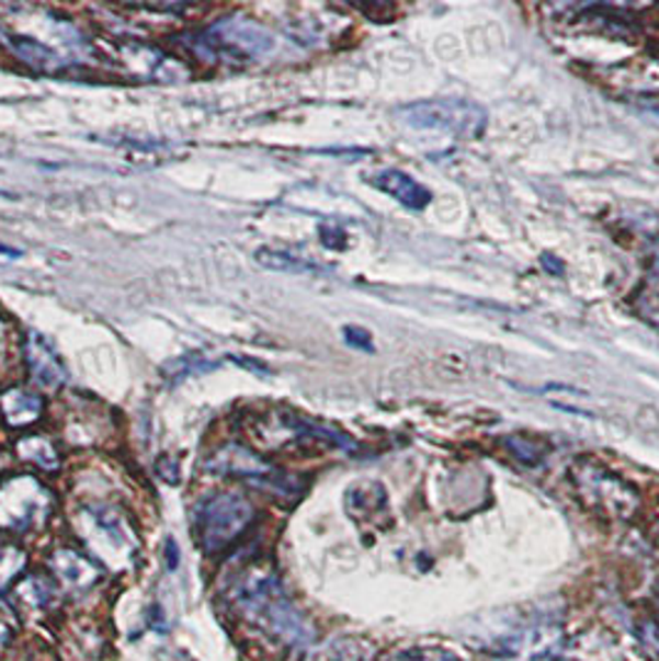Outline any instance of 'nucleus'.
<instances>
[{
    "mask_svg": "<svg viewBox=\"0 0 659 661\" xmlns=\"http://www.w3.org/2000/svg\"><path fill=\"white\" fill-rule=\"evenodd\" d=\"M231 605L238 617L281 647H308L315 629L285 595L281 580L269 568H248L231 584Z\"/></svg>",
    "mask_w": 659,
    "mask_h": 661,
    "instance_id": "obj_1",
    "label": "nucleus"
},
{
    "mask_svg": "<svg viewBox=\"0 0 659 661\" xmlns=\"http://www.w3.org/2000/svg\"><path fill=\"white\" fill-rule=\"evenodd\" d=\"M345 508L352 521L357 523H377L387 515V491L377 481H360L348 488Z\"/></svg>",
    "mask_w": 659,
    "mask_h": 661,
    "instance_id": "obj_11",
    "label": "nucleus"
},
{
    "mask_svg": "<svg viewBox=\"0 0 659 661\" xmlns=\"http://www.w3.org/2000/svg\"><path fill=\"white\" fill-rule=\"evenodd\" d=\"M253 523V505L238 493H214L194 511V538L206 555H218Z\"/></svg>",
    "mask_w": 659,
    "mask_h": 661,
    "instance_id": "obj_4",
    "label": "nucleus"
},
{
    "mask_svg": "<svg viewBox=\"0 0 659 661\" xmlns=\"http://www.w3.org/2000/svg\"><path fill=\"white\" fill-rule=\"evenodd\" d=\"M255 263L269 267V271L279 273H318L320 265L313 263L310 258H303L293 251H281V248H258L255 251Z\"/></svg>",
    "mask_w": 659,
    "mask_h": 661,
    "instance_id": "obj_16",
    "label": "nucleus"
},
{
    "mask_svg": "<svg viewBox=\"0 0 659 661\" xmlns=\"http://www.w3.org/2000/svg\"><path fill=\"white\" fill-rule=\"evenodd\" d=\"M157 471L167 483H179V464L174 461V458L161 456L157 461Z\"/></svg>",
    "mask_w": 659,
    "mask_h": 661,
    "instance_id": "obj_24",
    "label": "nucleus"
},
{
    "mask_svg": "<svg viewBox=\"0 0 659 661\" xmlns=\"http://www.w3.org/2000/svg\"><path fill=\"white\" fill-rule=\"evenodd\" d=\"M476 647L493 661H548L563 647L560 612L543 605L499 619L481 631Z\"/></svg>",
    "mask_w": 659,
    "mask_h": 661,
    "instance_id": "obj_2",
    "label": "nucleus"
},
{
    "mask_svg": "<svg viewBox=\"0 0 659 661\" xmlns=\"http://www.w3.org/2000/svg\"><path fill=\"white\" fill-rule=\"evenodd\" d=\"M370 184L412 210H422L429 206V201H432V191L399 169L377 171V174L370 176Z\"/></svg>",
    "mask_w": 659,
    "mask_h": 661,
    "instance_id": "obj_10",
    "label": "nucleus"
},
{
    "mask_svg": "<svg viewBox=\"0 0 659 661\" xmlns=\"http://www.w3.org/2000/svg\"><path fill=\"white\" fill-rule=\"evenodd\" d=\"M55 511L53 493L35 476H11L0 483V528L25 533Z\"/></svg>",
    "mask_w": 659,
    "mask_h": 661,
    "instance_id": "obj_6",
    "label": "nucleus"
},
{
    "mask_svg": "<svg viewBox=\"0 0 659 661\" xmlns=\"http://www.w3.org/2000/svg\"><path fill=\"white\" fill-rule=\"evenodd\" d=\"M53 570L57 578L65 584H70L75 590H88L94 582L100 580V568L98 562L84 558L78 550H57L53 555Z\"/></svg>",
    "mask_w": 659,
    "mask_h": 661,
    "instance_id": "obj_13",
    "label": "nucleus"
},
{
    "mask_svg": "<svg viewBox=\"0 0 659 661\" xmlns=\"http://www.w3.org/2000/svg\"><path fill=\"white\" fill-rule=\"evenodd\" d=\"M8 47H11L13 55L21 57V60L33 67V70L43 72V75H55L60 72L65 62L63 57L57 55L55 50H50V47L37 43V41H31V37H21V35H8Z\"/></svg>",
    "mask_w": 659,
    "mask_h": 661,
    "instance_id": "obj_15",
    "label": "nucleus"
},
{
    "mask_svg": "<svg viewBox=\"0 0 659 661\" xmlns=\"http://www.w3.org/2000/svg\"><path fill=\"white\" fill-rule=\"evenodd\" d=\"M214 364L206 362L204 357H194V354H189V357H179L177 362H171L169 367L164 369V375L171 379V381H181L186 377H194V375H202V372L212 369Z\"/></svg>",
    "mask_w": 659,
    "mask_h": 661,
    "instance_id": "obj_21",
    "label": "nucleus"
},
{
    "mask_svg": "<svg viewBox=\"0 0 659 661\" xmlns=\"http://www.w3.org/2000/svg\"><path fill=\"white\" fill-rule=\"evenodd\" d=\"M576 483L580 495L595 508L598 513L615 515V518H629L637 511L639 495L633 486L623 478L605 471L603 466L578 464Z\"/></svg>",
    "mask_w": 659,
    "mask_h": 661,
    "instance_id": "obj_8",
    "label": "nucleus"
},
{
    "mask_svg": "<svg viewBox=\"0 0 659 661\" xmlns=\"http://www.w3.org/2000/svg\"><path fill=\"white\" fill-rule=\"evenodd\" d=\"M13 637V625L5 617H0V649H3Z\"/></svg>",
    "mask_w": 659,
    "mask_h": 661,
    "instance_id": "obj_25",
    "label": "nucleus"
},
{
    "mask_svg": "<svg viewBox=\"0 0 659 661\" xmlns=\"http://www.w3.org/2000/svg\"><path fill=\"white\" fill-rule=\"evenodd\" d=\"M275 47V37L261 23L248 18H224L204 31L194 33L191 50L208 62L243 65L269 55Z\"/></svg>",
    "mask_w": 659,
    "mask_h": 661,
    "instance_id": "obj_3",
    "label": "nucleus"
},
{
    "mask_svg": "<svg viewBox=\"0 0 659 661\" xmlns=\"http://www.w3.org/2000/svg\"><path fill=\"white\" fill-rule=\"evenodd\" d=\"M15 595L21 600V605L31 609H47L57 597V588L45 578H25L15 588Z\"/></svg>",
    "mask_w": 659,
    "mask_h": 661,
    "instance_id": "obj_18",
    "label": "nucleus"
},
{
    "mask_svg": "<svg viewBox=\"0 0 659 661\" xmlns=\"http://www.w3.org/2000/svg\"><path fill=\"white\" fill-rule=\"evenodd\" d=\"M45 411V399L37 391H27L23 387H11L0 395V417L8 426L25 429L35 424Z\"/></svg>",
    "mask_w": 659,
    "mask_h": 661,
    "instance_id": "obj_12",
    "label": "nucleus"
},
{
    "mask_svg": "<svg viewBox=\"0 0 659 661\" xmlns=\"http://www.w3.org/2000/svg\"><path fill=\"white\" fill-rule=\"evenodd\" d=\"M0 464H3V454H0Z\"/></svg>",
    "mask_w": 659,
    "mask_h": 661,
    "instance_id": "obj_27",
    "label": "nucleus"
},
{
    "mask_svg": "<svg viewBox=\"0 0 659 661\" xmlns=\"http://www.w3.org/2000/svg\"><path fill=\"white\" fill-rule=\"evenodd\" d=\"M23 352H25V362H27V372L37 387L43 389H57L65 385L68 379V369L60 360V354L47 342L41 332H27V338L23 342Z\"/></svg>",
    "mask_w": 659,
    "mask_h": 661,
    "instance_id": "obj_9",
    "label": "nucleus"
},
{
    "mask_svg": "<svg viewBox=\"0 0 659 661\" xmlns=\"http://www.w3.org/2000/svg\"><path fill=\"white\" fill-rule=\"evenodd\" d=\"M206 468L216 476L241 478V481H248L251 486L263 488V491L275 495L295 498L303 491V483H298V478L279 471V468L271 466L269 461H263V458L255 452H251V448L238 444H228L224 448H218V452L208 458Z\"/></svg>",
    "mask_w": 659,
    "mask_h": 661,
    "instance_id": "obj_7",
    "label": "nucleus"
},
{
    "mask_svg": "<svg viewBox=\"0 0 659 661\" xmlns=\"http://www.w3.org/2000/svg\"><path fill=\"white\" fill-rule=\"evenodd\" d=\"M505 446H509L511 454L523 464H538L541 458L546 456V444L529 436H509L505 438Z\"/></svg>",
    "mask_w": 659,
    "mask_h": 661,
    "instance_id": "obj_20",
    "label": "nucleus"
},
{
    "mask_svg": "<svg viewBox=\"0 0 659 661\" xmlns=\"http://www.w3.org/2000/svg\"><path fill=\"white\" fill-rule=\"evenodd\" d=\"M303 661H375V645L360 637H336L313 647Z\"/></svg>",
    "mask_w": 659,
    "mask_h": 661,
    "instance_id": "obj_14",
    "label": "nucleus"
},
{
    "mask_svg": "<svg viewBox=\"0 0 659 661\" xmlns=\"http://www.w3.org/2000/svg\"><path fill=\"white\" fill-rule=\"evenodd\" d=\"M18 255H21V251H15V248H8V246L0 243V258H11V261H13V258H18Z\"/></svg>",
    "mask_w": 659,
    "mask_h": 661,
    "instance_id": "obj_26",
    "label": "nucleus"
},
{
    "mask_svg": "<svg viewBox=\"0 0 659 661\" xmlns=\"http://www.w3.org/2000/svg\"><path fill=\"white\" fill-rule=\"evenodd\" d=\"M15 454L18 458H23V461L43 468V471H57V468H60L57 448L53 446V441L45 436H23L15 444Z\"/></svg>",
    "mask_w": 659,
    "mask_h": 661,
    "instance_id": "obj_17",
    "label": "nucleus"
},
{
    "mask_svg": "<svg viewBox=\"0 0 659 661\" xmlns=\"http://www.w3.org/2000/svg\"><path fill=\"white\" fill-rule=\"evenodd\" d=\"M345 342L350 344V347H355V350H365V352H372L375 347H372V334L367 332V330H362V328H345Z\"/></svg>",
    "mask_w": 659,
    "mask_h": 661,
    "instance_id": "obj_23",
    "label": "nucleus"
},
{
    "mask_svg": "<svg viewBox=\"0 0 659 661\" xmlns=\"http://www.w3.org/2000/svg\"><path fill=\"white\" fill-rule=\"evenodd\" d=\"M389 661H464V659H458L446 649H414V651H405V654H399Z\"/></svg>",
    "mask_w": 659,
    "mask_h": 661,
    "instance_id": "obj_22",
    "label": "nucleus"
},
{
    "mask_svg": "<svg viewBox=\"0 0 659 661\" xmlns=\"http://www.w3.org/2000/svg\"><path fill=\"white\" fill-rule=\"evenodd\" d=\"M27 558L18 545H0V590L11 588L25 570Z\"/></svg>",
    "mask_w": 659,
    "mask_h": 661,
    "instance_id": "obj_19",
    "label": "nucleus"
},
{
    "mask_svg": "<svg viewBox=\"0 0 659 661\" xmlns=\"http://www.w3.org/2000/svg\"><path fill=\"white\" fill-rule=\"evenodd\" d=\"M397 114L412 129L448 132L462 139H479L486 129V119H489L481 104L462 98L414 102Z\"/></svg>",
    "mask_w": 659,
    "mask_h": 661,
    "instance_id": "obj_5",
    "label": "nucleus"
}]
</instances>
